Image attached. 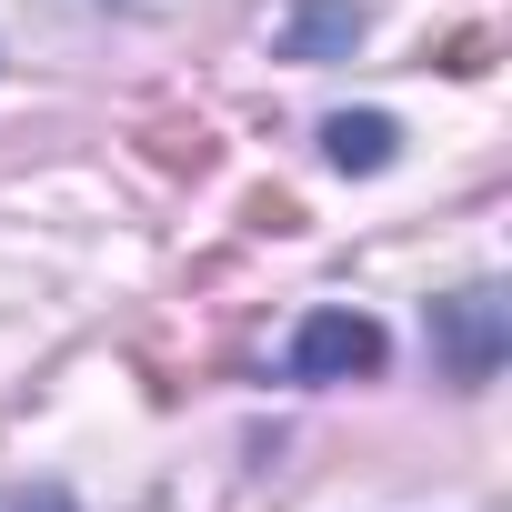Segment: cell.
Instances as JSON below:
<instances>
[{
  "label": "cell",
  "mask_w": 512,
  "mask_h": 512,
  "mask_svg": "<svg viewBox=\"0 0 512 512\" xmlns=\"http://www.w3.org/2000/svg\"><path fill=\"white\" fill-rule=\"evenodd\" d=\"M11 512H71V502H61V492H21Z\"/></svg>",
  "instance_id": "cell-5"
},
{
  "label": "cell",
  "mask_w": 512,
  "mask_h": 512,
  "mask_svg": "<svg viewBox=\"0 0 512 512\" xmlns=\"http://www.w3.org/2000/svg\"><path fill=\"white\" fill-rule=\"evenodd\" d=\"M432 352H442V372L472 392V382H492L502 372V292L492 282H472V292H452V302H432Z\"/></svg>",
  "instance_id": "cell-2"
},
{
  "label": "cell",
  "mask_w": 512,
  "mask_h": 512,
  "mask_svg": "<svg viewBox=\"0 0 512 512\" xmlns=\"http://www.w3.org/2000/svg\"><path fill=\"white\" fill-rule=\"evenodd\" d=\"M382 362H392V342L372 312H312L292 332V382H372Z\"/></svg>",
  "instance_id": "cell-1"
},
{
  "label": "cell",
  "mask_w": 512,
  "mask_h": 512,
  "mask_svg": "<svg viewBox=\"0 0 512 512\" xmlns=\"http://www.w3.org/2000/svg\"><path fill=\"white\" fill-rule=\"evenodd\" d=\"M392 151H402V121L392 111H332L322 121V161L332 171H392Z\"/></svg>",
  "instance_id": "cell-3"
},
{
  "label": "cell",
  "mask_w": 512,
  "mask_h": 512,
  "mask_svg": "<svg viewBox=\"0 0 512 512\" xmlns=\"http://www.w3.org/2000/svg\"><path fill=\"white\" fill-rule=\"evenodd\" d=\"M362 41V11L352 0H302V11L282 21V61H342Z\"/></svg>",
  "instance_id": "cell-4"
}]
</instances>
